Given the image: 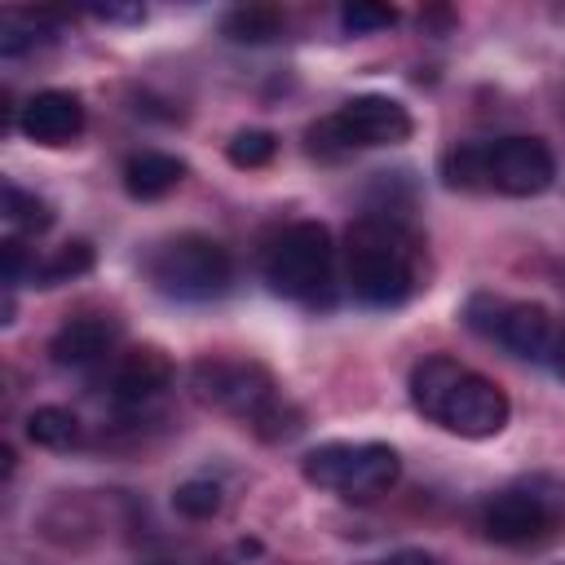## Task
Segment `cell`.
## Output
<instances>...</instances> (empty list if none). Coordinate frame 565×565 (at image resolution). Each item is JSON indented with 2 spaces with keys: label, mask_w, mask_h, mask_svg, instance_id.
Returning <instances> with one entry per match:
<instances>
[{
  "label": "cell",
  "mask_w": 565,
  "mask_h": 565,
  "mask_svg": "<svg viewBox=\"0 0 565 565\" xmlns=\"http://www.w3.org/2000/svg\"><path fill=\"white\" fill-rule=\"evenodd\" d=\"M424 238L402 207H371L344 234V287L371 309H397L415 296Z\"/></svg>",
  "instance_id": "obj_1"
},
{
  "label": "cell",
  "mask_w": 565,
  "mask_h": 565,
  "mask_svg": "<svg viewBox=\"0 0 565 565\" xmlns=\"http://www.w3.org/2000/svg\"><path fill=\"white\" fill-rule=\"evenodd\" d=\"M406 393H411V406L433 419L437 428L455 433V437H468V441H486V437H499L512 419V402L508 393L463 366L459 358L450 353H428L411 366V380H406Z\"/></svg>",
  "instance_id": "obj_2"
},
{
  "label": "cell",
  "mask_w": 565,
  "mask_h": 565,
  "mask_svg": "<svg viewBox=\"0 0 565 565\" xmlns=\"http://www.w3.org/2000/svg\"><path fill=\"white\" fill-rule=\"evenodd\" d=\"M190 388L203 406L238 419L260 441H287L305 428L300 406L278 388L269 366L247 358H199L190 366Z\"/></svg>",
  "instance_id": "obj_3"
},
{
  "label": "cell",
  "mask_w": 565,
  "mask_h": 565,
  "mask_svg": "<svg viewBox=\"0 0 565 565\" xmlns=\"http://www.w3.org/2000/svg\"><path fill=\"white\" fill-rule=\"evenodd\" d=\"M441 181L450 190H477V194H508V199H534L552 190L556 181V154L543 137H494V141H455L441 163Z\"/></svg>",
  "instance_id": "obj_4"
},
{
  "label": "cell",
  "mask_w": 565,
  "mask_h": 565,
  "mask_svg": "<svg viewBox=\"0 0 565 565\" xmlns=\"http://www.w3.org/2000/svg\"><path fill=\"white\" fill-rule=\"evenodd\" d=\"M260 274L274 296L296 300L305 309H331L335 305V243L322 221H291L282 225L265 252Z\"/></svg>",
  "instance_id": "obj_5"
},
{
  "label": "cell",
  "mask_w": 565,
  "mask_h": 565,
  "mask_svg": "<svg viewBox=\"0 0 565 565\" xmlns=\"http://www.w3.org/2000/svg\"><path fill=\"white\" fill-rule=\"evenodd\" d=\"M141 274L159 296L203 305V300H221L230 291L234 256L216 238H207L199 230H181V234L150 243V252L141 256Z\"/></svg>",
  "instance_id": "obj_6"
},
{
  "label": "cell",
  "mask_w": 565,
  "mask_h": 565,
  "mask_svg": "<svg viewBox=\"0 0 565 565\" xmlns=\"http://www.w3.org/2000/svg\"><path fill=\"white\" fill-rule=\"evenodd\" d=\"M565 521V490L556 477L534 472V477H516L512 486L494 490L481 512H477V530L499 543V547H534L547 543Z\"/></svg>",
  "instance_id": "obj_7"
},
{
  "label": "cell",
  "mask_w": 565,
  "mask_h": 565,
  "mask_svg": "<svg viewBox=\"0 0 565 565\" xmlns=\"http://www.w3.org/2000/svg\"><path fill=\"white\" fill-rule=\"evenodd\" d=\"M300 477L335 499L366 503L397 486L402 459L384 441H322L300 459Z\"/></svg>",
  "instance_id": "obj_8"
},
{
  "label": "cell",
  "mask_w": 565,
  "mask_h": 565,
  "mask_svg": "<svg viewBox=\"0 0 565 565\" xmlns=\"http://www.w3.org/2000/svg\"><path fill=\"white\" fill-rule=\"evenodd\" d=\"M411 132H415V119L397 97L362 93V97H349L344 106H335L331 115H322L309 128V150L322 154V159H335V154H353V150L402 146Z\"/></svg>",
  "instance_id": "obj_9"
},
{
  "label": "cell",
  "mask_w": 565,
  "mask_h": 565,
  "mask_svg": "<svg viewBox=\"0 0 565 565\" xmlns=\"http://www.w3.org/2000/svg\"><path fill=\"white\" fill-rule=\"evenodd\" d=\"M463 327L525 362H552V349H556V322L534 300H508L494 291H477L463 300Z\"/></svg>",
  "instance_id": "obj_10"
},
{
  "label": "cell",
  "mask_w": 565,
  "mask_h": 565,
  "mask_svg": "<svg viewBox=\"0 0 565 565\" xmlns=\"http://www.w3.org/2000/svg\"><path fill=\"white\" fill-rule=\"evenodd\" d=\"M119 335H124L119 318H110V313H75V318H66L53 331L49 358L57 366H66V371H93V366L119 358L115 353L119 349Z\"/></svg>",
  "instance_id": "obj_11"
},
{
  "label": "cell",
  "mask_w": 565,
  "mask_h": 565,
  "mask_svg": "<svg viewBox=\"0 0 565 565\" xmlns=\"http://www.w3.org/2000/svg\"><path fill=\"white\" fill-rule=\"evenodd\" d=\"M18 132L35 146H71L84 132V102L71 88H40L18 106Z\"/></svg>",
  "instance_id": "obj_12"
},
{
  "label": "cell",
  "mask_w": 565,
  "mask_h": 565,
  "mask_svg": "<svg viewBox=\"0 0 565 565\" xmlns=\"http://www.w3.org/2000/svg\"><path fill=\"white\" fill-rule=\"evenodd\" d=\"M172 375L177 366L159 344H132L110 362L106 388L119 406H141V402H154L172 384Z\"/></svg>",
  "instance_id": "obj_13"
},
{
  "label": "cell",
  "mask_w": 565,
  "mask_h": 565,
  "mask_svg": "<svg viewBox=\"0 0 565 565\" xmlns=\"http://www.w3.org/2000/svg\"><path fill=\"white\" fill-rule=\"evenodd\" d=\"M181 181H185V163L168 150H137L124 159V190L141 203L172 194Z\"/></svg>",
  "instance_id": "obj_14"
},
{
  "label": "cell",
  "mask_w": 565,
  "mask_h": 565,
  "mask_svg": "<svg viewBox=\"0 0 565 565\" xmlns=\"http://www.w3.org/2000/svg\"><path fill=\"white\" fill-rule=\"evenodd\" d=\"M26 437L44 450H71L84 441V428H79V415L66 406H35L26 415Z\"/></svg>",
  "instance_id": "obj_15"
},
{
  "label": "cell",
  "mask_w": 565,
  "mask_h": 565,
  "mask_svg": "<svg viewBox=\"0 0 565 565\" xmlns=\"http://www.w3.org/2000/svg\"><path fill=\"white\" fill-rule=\"evenodd\" d=\"M93 247L84 243V238H75V243H62V247H53L49 256H35V269H31V282L35 287H57V282H71V278H84L88 269H93Z\"/></svg>",
  "instance_id": "obj_16"
},
{
  "label": "cell",
  "mask_w": 565,
  "mask_h": 565,
  "mask_svg": "<svg viewBox=\"0 0 565 565\" xmlns=\"http://www.w3.org/2000/svg\"><path fill=\"white\" fill-rule=\"evenodd\" d=\"M221 26H225V35L238 40V44H269V40H278V35L287 31V18H282V9H274V4H247V9L225 13Z\"/></svg>",
  "instance_id": "obj_17"
},
{
  "label": "cell",
  "mask_w": 565,
  "mask_h": 565,
  "mask_svg": "<svg viewBox=\"0 0 565 565\" xmlns=\"http://www.w3.org/2000/svg\"><path fill=\"white\" fill-rule=\"evenodd\" d=\"M4 221L13 225V230H26V234H40V230H49L53 225V207L40 199V194H31V190H22V185H4Z\"/></svg>",
  "instance_id": "obj_18"
},
{
  "label": "cell",
  "mask_w": 565,
  "mask_h": 565,
  "mask_svg": "<svg viewBox=\"0 0 565 565\" xmlns=\"http://www.w3.org/2000/svg\"><path fill=\"white\" fill-rule=\"evenodd\" d=\"M278 154V137L269 128H238L225 146V159L234 168H265Z\"/></svg>",
  "instance_id": "obj_19"
},
{
  "label": "cell",
  "mask_w": 565,
  "mask_h": 565,
  "mask_svg": "<svg viewBox=\"0 0 565 565\" xmlns=\"http://www.w3.org/2000/svg\"><path fill=\"white\" fill-rule=\"evenodd\" d=\"M172 508L181 516H190V521H207V516L221 512V486L207 481V477H190V481H181L172 490Z\"/></svg>",
  "instance_id": "obj_20"
},
{
  "label": "cell",
  "mask_w": 565,
  "mask_h": 565,
  "mask_svg": "<svg viewBox=\"0 0 565 565\" xmlns=\"http://www.w3.org/2000/svg\"><path fill=\"white\" fill-rule=\"evenodd\" d=\"M397 22V9L388 4H371V0H353L340 9V26L353 31V35H371V31H384Z\"/></svg>",
  "instance_id": "obj_21"
},
{
  "label": "cell",
  "mask_w": 565,
  "mask_h": 565,
  "mask_svg": "<svg viewBox=\"0 0 565 565\" xmlns=\"http://www.w3.org/2000/svg\"><path fill=\"white\" fill-rule=\"evenodd\" d=\"M88 18H97V22H141L146 9H137V4H128V9H119V4H97V9H88Z\"/></svg>",
  "instance_id": "obj_22"
},
{
  "label": "cell",
  "mask_w": 565,
  "mask_h": 565,
  "mask_svg": "<svg viewBox=\"0 0 565 565\" xmlns=\"http://www.w3.org/2000/svg\"><path fill=\"white\" fill-rule=\"evenodd\" d=\"M375 565H437V556L424 552V547H402V552H388V556L375 561Z\"/></svg>",
  "instance_id": "obj_23"
},
{
  "label": "cell",
  "mask_w": 565,
  "mask_h": 565,
  "mask_svg": "<svg viewBox=\"0 0 565 565\" xmlns=\"http://www.w3.org/2000/svg\"><path fill=\"white\" fill-rule=\"evenodd\" d=\"M552 366H556V375H565V327L556 331V349H552Z\"/></svg>",
  "instance_id": "obj_24"
}]
</instances>
